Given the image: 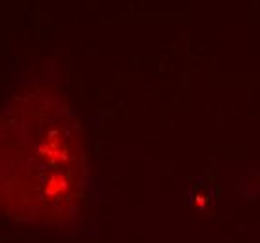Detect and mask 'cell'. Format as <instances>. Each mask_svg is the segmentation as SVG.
I'll list each match as a JSON object with an SVG mask.
<instances>
[{
    "instance_id": "6da1fadb",
    "label": "cell",
    "mask_w": 260,
    "mask_h": 243,
    "mask_svg": "<svg viewBox=\"0 0 260 243\" xmlns=\"http://www.w3.org/2000/svg\"><path fill=\"white\" fill-rule=\"evenodd\" d=\"M81 138L68 114L32 99L0 120V206L49 217L77 187Z\"/></svg>"
}]
</instances>
